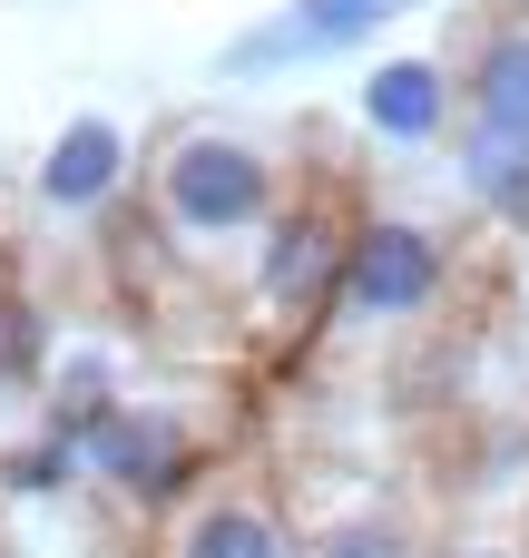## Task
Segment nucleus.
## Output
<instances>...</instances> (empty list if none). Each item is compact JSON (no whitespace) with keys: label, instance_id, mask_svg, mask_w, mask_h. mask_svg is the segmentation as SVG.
Returning a JSON list of instances; mask_svg holds the SVG:
<instances>
[{"label":"nucleus","instance_id":"obj_2","mask_svg":"<svg viewBox=\"0 0 529 558\" xmlns=\"http://www.w3.org/2000/svg\"><path fill=\"white\" fill-rule=\"evenodd\" d=\"M69 432H79V471L88 481H108V490H128V500H187V481H196V441L157 412V402H79V412H59Z\"/></svg>","mask_w":529,"mask_h":558},{"label":"nucleus","instance_id":"obj_9","mask_svg":"<svg viewBox=\"0 0 529 558\" xmlns=\"http://www.w3.org/2000/svg\"><path fill=\"white\" fill-rule=\"evenodd\" d=\"M471 128L529 147V29H501L481 49V69H471Z\"/></svg>","mask_w":529,"mask_h":558},{"label":"nucleus","instance_id":"obj_13","mask_svg":"<svg viewBox=\"0 0 529 558\" xmlns=\"http://www.w3.org/2000/svg\"><path fill=\"white\" fill-rule=\"evenodd\" d=\"M461 558H501V549H461Z\"/></svg>","mask_w":529,"mask_h":558},{"label":"nucleus","instance_id":"obj_5","mask_svg":"<svg viewBox=\"0 0 529 558\" xmlns=\"http://www.w3.org/2000/svg\"><path fill=\"white\" fill-rule=\"evenodd\" d=\"M118 177H128V137H118V118H69V128L49 137V157H39V206L88 216V206L118 196Z\"/></svg>","mask_w":529,"mask_h":558},{"label":"nucleus","instance_id":"obj_4","mask_svg":"<svg viewBox=\"0 0 529 558\" xmlns=\"http://www.w3.org/2000/svg\"><path fill=\"white\" fill-rule=\"evenodd\" d=\"M393 10H402V0H294L285 20L245 29V39L226 49V69H285V59H324V49H353V39H373Z\"/></svg>","mask_w":529,"mask_h":558},{"label":"nucleus","instance_id":"obj_11","mask_svg":"<svg viewBox=\"0 0 529 558\" xmlns=\"http://www.w3.org/2000/svg\"><path fill=\"white\" fill-rule=\"evenodd\" d=\"M39 353H49L39 314H29L20 294H0V383H29V373H39Z\"/></svg>","mask_w":529,"mask_h":558},{"label":"nucleus","instance_id":"obj_8","mask_svg":"<svg viewBox=\"0 0 529 558\" xmlns=\"http://www.w3.org/2000/svg\"><path fill=\"white\" fill-rule=\"evenodd\" d=\"M363 118H373L383 137L422 147V137L452 118V88H442V69H432V59H393V69H373V78H363Z\"/></svg>","mask_w":529,"mask_h":558},{"label":"nucleus","instance_id":"obj_6","mask_svg":"<svg viewBox=\"0 0 529 558\" xmlns=\"http://www.w3.org/2000/svg\"><path fill=\"white\" fill-rule=\"evenodd\" d=\"M334 284H344L334 226H324V216H275V235H265V294H275L285 314H324Z\"/></svg>","mask_w":529,"mask_h":558},{"label":"nucleus","instance_id":"obj_12","mask_svg":"<svg viewBox=\"0 0 529 558\" xmlns=\"http://www.w3.org/2000/svg\"><path fill=\"white\" fill-rule=\"evenodd\" d=\"M324 558H412V549H402V530H383V520H353V530H344Z\"/></svg>","mask_w":529,"mask_h":558},{"label":"nucleus","instance_id":"obj_1","mask_svg":"<svg viewBox=\"0 0 529 558\" xmlns=\"http://www.w3.org/2000/svg\"><path fill=\"white\" fill-rule=\"evenodd\" d=\"M157 226L187 235V245H226V235L275 226V167H265V147H245L226 128L167 137V157H157Z\"/></svg>","mask_w":529,"mask_h":558},{"label":"nucleus","instance_id":"obj_10","mask_svg":"<svg viewBox=\"0 0 529 558\" xmlns=\"http://www.w3.org/2000/svg\"><path fill=\"white\" fill-rule=\"evenodd\" d=\"M461 177H471V196H481V206L529 216V147H520V137H481V128H471V147H461Z\"/></svg>","mask_w":529,"mask_h":558},{"label":"nucleus","instance_id":"obj_7","mask_svg":"<svg viewBox=\"0 0 529 558\" xmlns=\"http://www.w3.org/2000/svg\"><path fill=\"white\" fill-rule=\"evenodd\" d=\"M167 558H294V549H285V520L265 500H196L177 520V549Z\"/></svg>","mask_w":529,"mask_h":558},{"label":"nucleus","instance_id":"obj_3","mask_svg":"<svg viewBox=\"0 0 529 558\" xmlns=\"http://www.w3.org/2000/svg\"><path fill=\"white\" fill-rule=\"evenodd\" d=\"M353 314H422L442 294V245L422 226H363L344 245V284H334Z\"/></svg>","mask_w":529,"mask_h":558}]
</instances>
